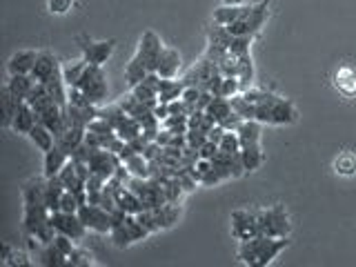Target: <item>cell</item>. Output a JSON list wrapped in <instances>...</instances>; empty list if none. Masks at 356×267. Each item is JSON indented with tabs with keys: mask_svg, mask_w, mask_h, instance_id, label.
Instances as JSON below:
<instances>
[{
	"mask_svg": "<svg viewBox=\"0 0 356 267\" xmlns=\"http://www.w3.org/2000/svg\"><path fill=\"white\" fill-rule=\"evenodd\" d=\"M163 49H165V44H163L159 33L152 31V29L143 31V36L138 40V49L131 56V60L125 67V81H127L129 89L134 85H138L147 74L156 72Z\"/></svg>",
	"mask_w": 356,
	"mask_h": 267,
	"instance_id": "obj_1",
	"label": "cell"
},
{
	"mask_svg": "<svg viewBox=\"0 0 356 267\" xmlns=\"http://www.w3.org/2000/svg\"><path fill=\"white\" fill-rule=\"evenodd\" d=\"M289 248V238H272V236H265V234H259V236L248 238V241H241L238 243V261L248 267H267L272 265L278 254L283 250Z\"/></svg>",
	"mask_w": 356,
	"mask_h": 267,
	"instance_id": "obj_2",
	"label": "cell"
},
{
	"mask_svg": "<svg viewBox=\"0 0 356 267\" xmlns=\"http://www.w3.org/2000/svg\"><path fill=\"white\" fill-rule=\"evenodd\" d=\"M256 120L263 125H294L298 120V109L292 100L270 94V98L256 105Z\"/></svg>",
	"mask_w": 356,
	"mask_h": 267,
	"instance_id": "obj_3",
	"label": "cell"
},
{
	"mask_svg": "<svg viewBox=\"0 0 356 267\" xmlns=\"http://www.w3.org/2000/svg\"><path fill=\"white\" fill-rule=\"evenodd\" d=\"M267 18H270V0H261V3L252 5V9L245 14L241 20L232 22L225 29L232 33V36H252L256 38L259 31L265 27Z\"/></svg>",
	"mask_w": 356,
	"mask_h": 267,
	"instance_id": "obj_4",
	"label": "cell"
},
{
	"mask_svg": "<svg viewBox=\"0 0 356 267\" xmlns=\"http://www.w3.org/2000/svg\"><path fill=\"white\" fill-rule=\"evenodd\" d=\"M256 218H259V234L272 238H285L289 236V229H292V222L283 205H272L267 209L256 211Z\"/></svg>",
	"mask_w": 356,
	"mask_h": 267,
	"instance_id": "obj_5",
	"label": "cell"
},
{
	"mask_svg": "<svg viewBox=\"0 0 356 267\" xmlns=\"http://www.w3.org/2000/svg\"><path fill=\"white\" fill-rule=\"evenodd\" d=\"M78 89L89 98V103L103 105L109 96V85H107V74L103 72L100 65H87V70L78 83Z\"/></svg>",
	"mask_w": 356,
	"mask_h": 267,
	"instance_id": "obj_6",
	"label": "cell"
},
{
	"mask_svg": "<svg viewBox=\"0 0 356 267\" xmlns=\"http://www.w3.org/2000/svg\"><path fill=\"white\" fill-rule=\"evenodd\" d=\"M122 214H125V211H122ZM78 216L83 218L87 229H92L96 234H109L118 214H111L109 209H105L98 203H83L81 209H78Z\"/></svg>",
	"mask_w": 356,
	"mask_h": 267,
	"instance_id": "obj_7",
	"label": "cell"
},
{
	"mask_svg": "<svg viewBox=\"0 0 356 267\" xmlns=\"http://www.w3.org/2000/svg\"><path fill=\"white\" fill-rule=\"evenodd\" d=\"M76 42H78V47H81V51H83V58L89 65H100V67H103L111 58V54L116 51V40L114 38H109V40H94V38L85 36V33H81V36H76Z\"/></svg>",
	"mask_w": 356,
	"mask_h": 267,
	"instance_id": "obj_8",
	"label": "cell"
},
{
	"mask_svg": "<svg viewBox=\"0 0 356 267\" xmlns=\"http://www.w3.org/2000/svg\"><path fill=\"white\" fill-rule=\"evenodd\" d=\"M89 172L92 174H98V176H103L105 181H109V178H114L116 172L120 170V156L116 152H109V149H92V154H89Z\"/></svg>",
	"mask_w": 356,
	"mask_h": 267,
	"instance_id": "obj_9",
	"label": "cell"
},
{
	"mask_svg": "<svg viewBox=\"0 0 356 267\" xmlns=\"http://www.w3.org/2000/svg\"><path fill=\"white\" fill-rule=\"evenodd\" d=\"M229 222H232V236L238 243L259 236V218H256V211L234 209L229 216Z\"/></svg>",
	"mask_w": 356,
	"mask_h": 267,
	"instance_id": "obj_10",
	"label": "cell"
},
{
	"mask_svg": "<svg viewBox=\"0 0 356 267\" xmlns=\"http://www.w3.org/2000/svg\"><path fill=\"white\" fill-rule=\"evenodd\" d=\"M51 225L56 234H65V236L74 238L76 243L83 241L87 234V225L83 222V218L78 214H70V211H51Z\"/></svg>",
	"mask_w": 356,
	"mask_h": 267,
	"instance_id": "obj_11",
	"label": "cell"
},
{
	"mask_svg": "<svg viewBox=\"0 0 356 267\" xmlns=\"http://www.w3.org/2000/svg\"><path fill=\"white\" fill-rule=\"evenodd\" d=\"M38 125V114L36 109H33L27 100H22L18 103V109H16V116H14V122H11V129L16 134H22V136H29V131Z\"/></svg>",
	"mask_w": 356,
	"mask_h": 267,
	"instance_id": "obj_12",
	"label": "cell"
},
{
	"mask_svg": "<svg viewBox=\"0 0 356 267\" xmlns=\"http://www.w3.org/2000/svg\"><path fill=\"white\" fill-rule=\"evenodd\" d=\"M72 156L67 154L60 145H54L49 152H44V159H42V176L44 178H54L58 176L63 167L70 163Z\"/></svg>",
	"mask_w": 356,
	"mask_h": 267,
	"instance_id": "obj_13",
	"label": "cell"
},
{
	"mask_svg": "<svg viewBox=\"0 0 356 267\" xmlns=\"http://www.w3.org/2000/svg\"><path fill=\"white\" fill-rule=\"evenodd\" d=\"M36 60H38V51L36 49H20L16 54H11V58L7 60V72H9V76L31 74Z\"/></svg>",
	"mask_w": 356,
	"mask_h": 267,
	"instance_id": "obj_14",
	"label": "cell"
},
{
	"mask_svg": "<svg viewBox=\"0 0 356 267\" xmlns=\"http://www.w3.org/2000/svg\"><path fill=\"white\" fill-rule=\"evenodd\" d=\"M58 70H60V63L56 60V56L51 51H38V60L33 65L31 78L36 83H47Z\"/></svg>",
	"mask_w": 356,
	"mask_h": 267,
	"instance_id": "obj_15",
	"label": "cell"
},
{
	"mask_svg": "<svg viewBox=\"0 0 356 267\" xmlns=\"http://www.w3.org/2000/svg\"><path fill=\"white\" fill-rule=\"evenodd\" d=\"M181 54H178V49L174 47H165L161 58H159V67H156V74H159L161 78H176L178 72H181Z\"/></svg>",
	"mask_w": 356,
	"mask_h": 267,
	"instance_id": "obj_16",
	"label": "cell"
},
{
	"mask_svg": "<svg viewBox=\"0 0 356 267\" xmlns=\"http://www.w3.org/2000/svg\"><path fill=\"white\" fill-rule=\"evenodd\" d=\"M33 263L44 265V267H70V259H67L54 243H44L40 252L33 256Z\"/></svg>",
	"mask_w": 356,
	"mask_h": 267,
	"instance_id": "obj_17",
	"label": "cell"
},
{
	"mask_svg": "<svg viewBox=\"0 0 356 267\" xmlns=\"http://www.w3.org/2000/svg\"><path fill=\"white\" fill-rule=\"evenodd\" d=\"M44 183L47 178H31L25 185H22V203L25 205H47L44 200Z\"/></svg>",
	"mask_w": 356,
	"mask_h": 267,
	"instance_id": "obj_18",
	"label": "cell"
},
{
	"mask_svg": "<svg viewBox=\"0 0 356 267\" xmlns=\"http://www.w3.org/2000/svg\"><path fill=\"white\" fill-rule=\"evenodd\" d=\"M238 140H241V149L243 147H252V145H261V136H263V122L259 120H243L241 127L236 129Z\"/></svg>",
	"mask_w": 356,
	"mask_h": 267,
	"instance_id": "obj_19",
	"label": "cell"
},
{
	"mask_svg": "<svg viewBox=\"0 0 356 267\" xmlns=\"http://www.w3.org/2000/svg\"><path fill=\"white\" fill-rule=\"evenodd\" d=\"M7 89L11 94H14L20 103L22 100H27L29 94L33 92V87H36V81L31 78V74H14V76H9V81L5 83Z\"/></svg>",
	"mask_w": 356,
	"mask_h": 267,
	"instance_id": "obj_20",
	"label": "cell"
},
{
	"mask_svg": "<svg viewBox=\"0 0 356 267\" xmlns=\"http://www.w3.org/2000/svg\"><path fill=\"white\" fill-rule=\"evenodd\" d=\"M252 9V5H222V7H218L216 11H214V22H218V25H222V27H227V25H232V22H236V20H241L248 11Z\"/></svg>",
	"mask_w": 356,
	"mask_h": 267,
	"instance_id": "obj_21",
	"label": "cell"
},
{
	"mask_svg": "<svg viewBox=\"0 0 356 267\" xmlns=\"http://www.w3.org/2000/svg\"><path fill=\"white\" fill-rule=\"evenodd\" d=\"M85 136H87V129H83V127H67L60 134V136L56 138V145H60V147L72 156L85 143Z\"/></svg>",
	"mask_w": 356,
	"mask_h": 267,
	"instance_id": "obj_22",
	"label": "cell"
},
{
	"mask_svg": "<svg viewBox=\"0 0 356 267\" xmlns=\"http://www.w3.org/2000/svg\"><path fill=\"white\" fill-rule=\"evenodd\" d=\"M334 87H337L343 96L354 98L356 96V70L354 67H341L337 76H334Z\"/></svg>",
	"mask_w": 356,
	"mask_h": 267,
	"instance_id": "obj_23",
	"label": "cell"
},
{
	"mask_svg": "<svg viewBox=\"0 0 356 267\" xmlns=\"http://www.w3.org/2000/svg\"><path fill=\"white\" fill-rule=\"evenodd\" d=\"M65 192H67V187L63 185V181L58 176L47 178V183H44V200H47L49 211H58L60 209V200H63Z\"/></svg>",
	"mask_w": 356,
	"mask_h": 267,
	"instance_id": "obj_24",
	"label": "cell"
},
{
	"mask_svg": "<svg viewBox=\"0 0 356 267\" xmlns=\"http://www.w3.org/2000/svg\"><path fill=\"white\" fill-rule=\"evenodd\" d=\"M185 83L176 81V78H161L159 85V100L161 103H172V100H178L185 92Z\"/></svg>",
	"mask_w": 356,
	"mask_h": 267,
	"instance_id": "obj_25",
	"label": "cell"
},
{
	"mask_svg": "<svg viewBox=\"0 0 356 267\" xmlns=\"http://www.w3.org/2000/svg\"><path fill=\"white\" fill-rule=\"evenodd\" d=\"M207 114L214 118V122L216 125H222L232 114H234V109H232V100L229 98H225V96H214L211 98V103H209V107L205 109Z\"/></svg>",
	"mask_w": 356,
	"mask_h": 267,
	"instance_id": "obj_26",
	"label": "cell"
},
{
	"mask_svg": "<svg viewBox=\"0 0 356 267\" xmlns=\"http://www.w3.org/2000/svg\"><path fill=\"white\" fill-rule=\"evenodd\" d=\"M36 147L44 154V152H49L54 145H56V136H54V131L49 129V127H44L42 122H38L36 127H33L31 131H29V136H27Z\"/></svg>",
	"mask_w": 356,
	"mask_h": 267,
	"instance_id": "obj_27",
	"label": "cell"
},
{
	"mask_svg": "<svg viewBox=\"0 0 356 267\" xmlns=\"http://www.w3.org/2000/svg\"><path fill=\"white\" fill-rule=\"evenodd\" d=\"M116 134L118 136L125 140V143H129V140H134V138H138V136H143V125L140 122L134 118V116H129V114H125L120 118V122L116 125Z\"/></svg>",
	"mask_w": 356,
	"mask_h": 267,
	"instance_id": "obj_28",
	"label": "cell"
},
{
	"mask_svg": "<svg viewBox=\"0 0 356 267\" xmlns=\"http://www.w3.org/2000/svg\"><path fill=\"white\" fill-rule=\"evenodd\" d=\"M241 161L245 172H256L259 167L265 163V152L261 145H252V147H243L241 149Z\"/></svg>",
	"mask_w": 356,
	"mask_h": 267,
	"instance_id": "obj_29",
	"label": "cell"
},
{
	"mask_svg": "<svg viewBox=\"0 0 356 267\" xmlns=\"http://www.w3.org/2000/svg\"><path fill=\"white\" fill-rule=\"evenodd\" d=\"M154 214H156V220H159V227L167 229L178 220V216H181V207H178V203H165L161 207H156Z\"/></svg>",
	"mask_w": 356,
	"mask_h": 267,
	"instance_id": "obj_30",
	"label": "cell"
},
{
	"mask_svg": "<svg viewBox=\"0 0 356 267\" xmlns=\"http://www.w3.org/2000/svg\"><path fill=\"white\" fill-rule=\"evenodd\" d=\"M87 65L89 63L85 58H78V60H72L63 67V78H65L67 87H78V83H81V78L87 70Z\"/></svg>",
	"mask_w": 356,
	"mask_h": 267,
	"instance_id": "obj_31",
	"label": "cell"
},
{
	"mask_svg": "<svg viewBox=\"0 0 356 267\" xmlns=\"http://www.w3.org/2000/svg\"><path fill=\"white\" fill-rule=\"evenodd\" d=\"M187 125H189V129H194V131H203V134H207V136H209V131L216 127V122H214V118H211V116L207 114V111L196 109L194 114H189Z\"/></svg>",
	"mask_w": 356,
	"mask_h": 267,
	"instance_id": "obj_32",
	"label": "cell"
},
{
	"mask_svg": "<svg viewBox=\"0 0 356 267\" xmlns=\"http://www.w3.org/2000/svg\"><path fill=\"white\" fill-rule=\"evenodd\" d=\"M18 103L20 100L9 92L7 85L3 87V127L11 129V122H14V116H16V109H18Z\"/></svg>",
	"mask_w": 356,
	"mask_h": 267,
	"instance_id": "obj_33",
	"label": "cell"
},
{
	"mask_svg": "<svg viewBox=\"0 0 356 267\" xmlns=\"http://www.w3.org/2000/svg\"><path fill=\"white\" fill-rule=\"evenodd\" d=\"M236 78L241 81V87L248 89L254 83V60H252V54H245L238 56V74Z\"/></svg>",
	"mask_w": 356,
	"mask_h": 267,
	"instance_id": "obj_34",
	"label": "cell"
},
{
	"mask_svg": "<svg viewBox=\"0 0 356 267\" xmlns=\"http://www.w3.org/2000/svg\"><path fill=\"white\" fill-rule=\"evenodd\" d=\"M229 100H232V109L236 111V114H238L243 120H252V118L256 120V105L250 103V100L243 96V92L236 94V96H232Z\"/></svg>",
	"mask_w": 356,
	"mask_h": 267,
	"instance_id": "obj_35",
	"label": "cell"
},
{
	"mask_svg": "<svg viewBox=\"0 0 356 267\" xmlns=\"http://www.w3.org/2000/svg\"><path fill=\"white\" fill-rule=\"evenodd\" d=\"M334 170H337V174L341 176H354L356 174V156L345 152L341 154L337 161H334Z\"/></svg>",
	"mask_w": 356,
	"mask_h": 267,
	"instance_id": "obj_36",
	"label": "cell"
},
{
	"mask_svg": "<svg viewBox=\"0 0 356 267\" xmlns=\"http://www.w3.org/2000/svg\"><path fill=\"white\" fill-rule=\"evenodd\" d=\"M125 225H127L129 234L134 236V241H143V238H147V236H149L147 227H145L143 222L138 220L136 214H125Z\"/></svg>",
	"mask_w": 356,
	"mask_h": 267,
	"instance_id": "obj_37",
	"label": "cell"
},
{
	"mask_svg": "<svg viewBox=\"0 0 356 267\" xmlns=\"http://www.w3.org/2000/svg\"><path fill=\"white\" fill-rule=\"evenodd\" d=\"M218 149L225 154H241V140L236 131H225L218 143Z\"/></svg>",
	"mask_w": 356,
	"mask_h": 267,
	"instance_id": "obj_38",
	"label": "cell"
},
{
	"mask_svg": "<svg viewBox=\"0 0 356 267\" xmlns=\"http://www.w3.org/2000/svg\"><path fill=\"white\" fill-rule=\"evenodd\" d=\"M89 265H96L94 261V254L89 250L83 248H76L70 256V267H89Z\"/></svg>",
	"mask_w": 356,
	"mask_h": 267,
	"instance_id": "obj_39",
	"label": "cell"
},
{
	"mask_svg": "<svg viewBox=\"0 0 356 267\" xmlns=\"http://www.w3.org/2000/svg\"><path fill=\"white\" fill-rule=\"evenodd\" d=\"M81 198H78L74 192H67L63 194V200H60V211H70V214H78V209H81Z\"/></svg>",
	"mask_w": 356,
	"mask_h": 267,
	"instance_id": "obj_40",
	"label": "cell"
},
{
	"mask_svg": "<svg viewBox=\"0 0 356 267\" xmlns=\"http://www.w3.org/2000/svg\"><path fill=\"white\" fill-rule=\"evenodd\" d=\"M47 7L51 14H67L74 7V0H47Z\"/></svg>",
	"mask_w": 356,
	"mask_h": 267,
	"instance_id": "obj_41",
	"label": "cell"
},
{
	"mask_svg": "<svg viewBox=\"0 0 356 267\" xmlns=\"http://www.w3.org/2000/svg\"><path fill=\"white\" fill-rule=\"evenodd\" d=\"M218 154V145L214 140H209L203 145V147L198 149V159H207V161H214V156Z\"/></svg>",
	"mask_w": 356,
	"mask_h": 267,
	"instance_id": "obj_42",
	"label": "cell"
},
{
	"mask_svg": "<svg viewBox=\"0 0 356 267\" xmlns=\"http://www.w3.org/2000/svg\"><path fill=\"white\" fill-rule=\"evenodd\" d=\"M222 5H245V0H222Z\"/></svg>",
	"mask_w": 356,
	"mask_h": 267,
	"instance_id": "obj_43",
	"label": "cell"
}]
</instances>
